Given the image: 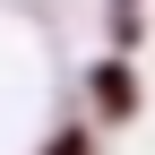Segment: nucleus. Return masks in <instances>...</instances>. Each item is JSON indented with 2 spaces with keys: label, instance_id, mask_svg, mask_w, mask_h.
Here are the masks:
<instances>
[{
  "label": "nucleus",
  "instance_id": "obj_1",
  "mask_svg": "<svg viewBox=\"0 0 155 155\" xmlns=\"http://www.w3.org/2000/svg\"><path fill=\"white\" fill-rule=\"evenodd\" d=\"M95 104H104V112H129V104H138V78H129L121 61H104V69H95Z\"/></svg>",
  "mask_w": 155,
  "mask_h": 155
},
{
  "label": "nucleus",
  "instance_id": "obj_2",
  "mask_svg": "<svg viewBox=\"0 0 155 155\" xmlns=\"http://www.w3.org/2000/svg\"><path fill=\"white\" fill-rule=\"evenodd\" d=\"M52 155H86V129H61V138H52Z\"/></svg>",
  "mask_w": 155,
  "mask_h": 155
}]
</instances>
